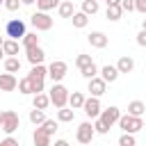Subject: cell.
<instances>
[{"mask_svg":"<svg viewBox=\"0 0 146 146\" xmlns=\"http://www.w3.org/2000/svg\"><path fill=\"white\" fill-rule=\"evenodd\" d=\"M50 103L57 107V110H62V107H66L68 105V89L62 84V82H52V87H50Z\"/></svg>","mask_w":146,"mask_h":146,"instance_id":"1","label":"cell"},{"mask_svg":"<svg viewBox=\"0 0 146 146\" xmlns=\"http://www.w3.org/2000/svg\"><path fill=\"white\" fill-rule=\"evenodd\" d=\"M30 23L34 25V30H36V32H48V30L52 27V23H55V21H52V16H50L48 11H39V9H36V11L30 16Z\"/></svg>","mask_w":146,"mask_h":146,"instance_id":"2","label":"cell"},{"mask_svg":"<svg viewBox=\"0 0 146 146\" xmlns=\"http://www.w3.org/2000/svg\"><path fill=\"white\" fill-rule=\"evenodd\" d=\"M119 128H121L123 132H130V135H135V132H139V130L144 128V121H141V116L121 114V119H119Z\"/></svg>","mask_w":146,"mask_h":146,"instance_id":"3","label":"cell"},{"mask_svg":"<svg viewBox=\"0 0 146 146\" xmlns=\"http://www.w3.org/2000/svg\"><path fill=\"white\" fill-rule=\"evenodd\" d=\"M5 34L9 36V39H16V41H21L27 32H25V21H21V18H11V21H7V25H5Z\"/></svg>","mask_w":146,"mask_h":146,"instance_id":"4","label":"cell"},{"mask_svg":"<svg viewBox=\"0 0 146 146\" xmlns=\"http://www.w3.org/2000/svg\"><path fill=\"white\" fill-rule=\"evenodd\" d=\"M18 91L21 94H41L43 91V80H32L30 75H25L23 80H18Z\"/></svg>","mask_w":146,"mask_h":146,"instance_id":"5","label":"cell"},{"mask_svg":"<svg viewBox=\"0 0 146 146\" xmlns=\"http://www.w3.org/2000/svg\"><path fill=\"white\" fill-rule=\"evenodd\" d=\"M94 135H96V130H94V123L91 121H82L80 125H78V130H75V137H78V144H91V139H94Z\"/></svg>","mask_w":146,"mask_h":146,"instance_id":"6","label":"cell"},{"mask_svg":"<svg viewBox=\"0 0 146 146\" xmlns=\"http://www.w3.org/2000/svg\"><path fill=\"white\" fill-rule=\"evenodd\" d=\"M7 135H14L18 128H21V119H18V114L14 112V110H7L5 112V119H2V125H0Z\"/></svg>","mask_w":146,"mask_h":146,"instance_id":"7","label":"cell"},{"mask_svg":"<svg viewBox=\"0 0 146 146\" xmlns=\"http://www.w3.org/2000/svg\"><path fill=\"white\" fill-rule=\"evenodd\" d=\"M66 71H68L66 62H62V59H55V62L48 66V78H50L52 82H62V80H64V75H66Z\"/></svg>","mask_w":146,"mask_h":146,"instance_id":"8","label":"cell"},{"mask_svg":"<svg viewBox=\"0 0 146 146\" xmlns=\"http://www.w3.org/2000/svg\"><path fill=\"white\" fill-rule=\"evenodd\" d=\"M82 110H84V114H87L89 119H98V116H100V112H103V107H100V100H98L96 96L87 98V100H84V105H82Z\"/></svg>","mask_w":146,"mask_h":146,"instance_id":"9","label":"cell"},{"mask_svg":"<svg viewBox=\"0 0 146 146\" xmlns=\"http://www.w3.org/2000/svg\"><path fill=\"white\" fill-rule=\"evenodd\" d=\"M100 119H103V123L107 125V128H112L114 123H119V119H121V110L119 107H105L103 112H100Z\"/></svg>","mask_w":146,"mask_h":146,"instance_id":"10","label":"cell"},{"mask_svg":"<svg viewBox=\"0 0 146 146\" xmlns=\"http://www.w3.org/2000/svg\"><path fill=\"white\" fill-rule=\"evenodd\" d=\"M105 89H107V82H105L103 78H98V75H96V78H91V80H89V89H87V91H89L91 96L100 98V96L105 94Z\"/></svg>","mask_w":146,"mask_h":146,"instance_id":"11","label":"cell"},{"mask_svg":"<svg viewBox=\"0 0 146 146\" xmlns=\"http://www.w3.org/2000/svg\"><path fill=\"white\" fill-rule=\"evenodd\" d=\"M25 52H27L25 57H27V62H30L32 66H36V64H43V59H46V52H43V48H41V46H34V48H27Z\"/></svg>","mask_w":146,"mask_h":146,"instance_id":"12","label":"cell"},{"mask_svg":"<svg viewBox=\"0 0 146 146\" xmlns=\"http://www.w3.org/2000/svg\"><path fill=\"white\" fill-rule=\"evenodd\" d=\"M18 87V80L14 73H0V91H14Z\"/></svg>","mask_w":146,"mask_h":146,"instance_id":"13","label":"cell"},{"mask_svg":"<svg viewBox=\"0 0 146 146\" xmlns=\"http://www.w3.org/2000/svg\"><path fill=\"white\" fill-rule=\"evenodd\" d=\"M87 41H89L94 48H105L110 39H107L105 32H91V34H87Z\"/></svg>","mask_w":146,"mask_h":146,"instance_id":"14","label":"cell"},{"mask_svg":"<svg viewBox=\"0 0 146 146\" xmlns=\"http://www.w3.org/2000/svg\"><path fill=\"white\" fill-rule=\"evenodd\" d=\"M32 141H34V146H50V135L39 125L34 130V135H32Z\"/></svg>","mask_w":146,"mask_h":146,"instance_id":"15","label":"cell"},{"mask_svg":"<svg viewBox=\"0 0 146 146\" xmlns=\"http://www.w3.org/2000/svg\"><path fill=\"white\" fill-rule=\"evenodd\" d=\"M100 78H103L105 82H116V78H119V68L112 66V64H105V66L100 68Z\"/></svg>","mask_w":146,"mask_h":146,"instance_id":"16","label":"cell"},{"mask_svg":"<svg viewBox=\"0 0 146 146\" xmlns=\"http://www.w3.org/2000/svg\"><path fill=\"white\" fill-rule=\"evenodd\" d=\"M116 68H119V73H130V71L135 68V59H132V57H128V55H123V57H119Z\"/></svg>","mask_w":146,"mask_h":146,"instance_id":"17","label":"cell"},{"mask_svg":"<svg viewBox=\"0 0 146 146\" xmlns=\"http://www.w3.org/2000/svg\"><path fill=\"white\" fill-rule=\"evenodd\" d=\"M48 105H50V96H48V94L41 91V94H34V96H32V107H36V110H46Z\"/></svg>","mask_w":146,"mask_h":146,"instance_id":"18","label":"cell"},{"mask_svg":"<svg viewBox=\"0 0 146 146\" xmlns=\"http://www.w3.org/2000/svg\"><path fill=\"white\" fill-rule=\"evenodd\" d=\"M57 11H59V16H62V18H71V16L75 14V7H73V2H71V0H62V2H59V7H57Z\"/></svg>","mask_w":146,"mask_h":146,"instance_id":"19","label":"cell"},{"mask_svg":"<svg viewBox=\"0 0 146 146\" xmlns=\"http://www.w3.org/2000/svg\"><path fill=\"white\" fill-rule=\"evenodd\" d=\"M84 94H80V91H73V94H68V107H73V110H82V105H84Z\"/></svg>","mask_w":146,"mask_h":146,"instance_id":"20","label":"cell"},{"mask_svg":"<svg viewBox=\"0 0 146 146\" xmlns=\"http://www.w3.org/2000/svg\"><path fill=\"white\" fill-rule=\"evenodd\" d=\"M107 21H119L123 16V7L121 5H107V11H105Z\"/></svg>","mask_w":146,"mask_h":146,"instance_id":"21","label":"cell"},{"mask_svg":"<svg viewBox=\"0 0 146 146\" xmlns=\"http://www.w3.org/2000/svg\"><path fill=\"white\" fill-rule=\"evenodd\" d=\"M71 21H73V27L82 30V27H87V23H89V16H87L84 11H75V14L71 16Z\"/></svg>","mask_w":146,"mask_h":146,"instance_id":"22","label":"cell"},{"mask_svg":"<svg viewBox=\"0 0 146 146\" xmlns=\"http://www.w3.org/2000/svg\"><path fill=\"white\" fill-rule=\"evenodd\" d=\"M2 50H5V55H9V57H16V55H18V41H16V39H5V43H2Z\"/></svg>","mask_w":146,"mask_h":146,"instance_id":"23","label":"cell"},{"mask_svg":"<svg viewBox=\"0 0 146 146\" xmlns=\"http://www.w3.org/2000/svg\"><path fill=\"white\" fill-rule=\"evenodd\" d=\"M32 80H46V75H48V66H43V64H36V66H32V71L27 73Z\"/></svg>","mask_w":146,"mask_h":146,"instance_id":"24","label":"cell"},{"mask_svg":"<svg viewBox=\"0 0 146 146\" xmlns=\"http://www.w3.org/2000/svg\"><path fill=\"white\" fill-rule=\"evenodd\" d=\"M73 116H75V110H73V107H62V110H57V121H62V123L73 121Z\"/></svg>","mask_w":146,"mask_h":146,"instance_id":"25","label":"cell"},{"mask_svg":"<svg viewBox=\"0 0 146 146\" xmlns=\"http://www.w3.org/2000/svg\"><path fill=\"white\" fill-rule=\"evenodd\" d=\"M5 71L7 73H18L21 71V59L18 57H7L5 59Z\"/></svg>","mask_w":146,"mask_h":146,"instance_id":"26","label":"cell"},{"mask_svg":"<svg viewBox=\"0 0 146 146\" xmlns=\"http://www.w3.org/2000/svg\"><path fill=\"white\" fill-rule=\"evenodd\" d=\"M146 112V105L141 103V100H132L130 105H128V114H132V116H141Z\"/></svg>","mask_w":146,"mask_h":146,"instance_id":"27","label":"cell"},{"mask_svg":"<svg viewBox=\"0 0 146 146\" xmlns=\"http://www.w3.org/2000/svg\"><path fill=\"white\" fill-rule=\"evenodd\" d=\"M98 9H100L98 0H84V2H82V11H84L87 16H94V14H98Z\"/></svg>","mask_w":146,"mask_h":146,"instance_id":"28","label":"cell"},{"mask_svg":"<svg viewBox=\"0 0 146 146\" xmlns=\"http://www.w3.org/2000/svg\"><path fill=\"white\" fill-rule=\"evenodd\" d=\"M21 41H23V48H25V50H27V48L39 46V36H36V32H27V34H25Z\"/></svg>","mask_w":146,"mask_h":146,"instance_id":"29","label":"cell"},{"mask_svg":"<svg viewBox=\"0 0 146 146\" xmlns=\"http://www.w3.org/2000/svg\"><path fill=\"white\" fill-rule=\"evenodd\" d=\"M59 2L62 0H36V9L39 11H50V9L59 7Z\"/></svg>","mask_w":146,"mask_h":146,"instance_id":"30","label":"cell"},{"mask_svg":"<svg viewBox=\"0 0 146 146\" xmlns=\"http://www.w3.org/2000/svg\"><path fill=\"white\" fill-rule=\"evenodd\" d=\"M30 121H32L34 125H41V123L46 121V114H43V110H36V107H32V110H30Z\"/></svg>","mask_w":146,"mask_h":146,"instance_id":"31","label":"cell"},{"mask_svg":"<svg viewBox=\"0 0 146 146\" xmlns=\"http://www.w3.org/2000/svg\"><path fill=\"white\" fill-rule=\"evenodd\" d=\"M89 64H94L91 55H84V52H82V55H78V57H75V66H78L80 71H82V68H87Z\"/></svg>","mask_w":146,"mask_h":146,"instance_id":"32","label":"cell"},{"mask_svg":"<svg viewBox=\"0 0 146 146\" xmlns=\"http://www.w3.org/2000/svg\"><path fill=\"white\" fill-rule=\"evenodd\" d=\"M80 73H82V78L91 80V78H96V75H98V66H96V64H89V66H87V68H82Z\"/></svg>","mask_w":146,"mask_h":146,"instance_id":"33","label":"cell"},{"mask_svg":"<svg viewBox=\"0 0 146 146\" xmlns=\"http://www.w3.org/2000/svg\"><path fill=\"white\" fill-rule=\"evenodd\" d=\"M41 128L52 137V135H55V130H57V121H55V119H46V121L41 123Z\"/></svg>","mask_w":146,"mask_h":146,"instance_id":"34","label":"cell"},{"mask_svg":"<svg viewBox=\"0 0 146 146\" xmlns=\"http://www.w3.org/2000/svg\"><path fill=\"white\" fill-rule=\"evenodd\" d=\"M94 130H96V135H107L110 132V128L103 123V119L98 116V119H94Z\"/></svg>","mask_w":146,"mask_h":146,"instance_id":"35","label":"cell"},{"mask_svg":"<svg viewBox=\"0 0 146 146\" xmlns=\"http://www.w3.org/2000/svg\"><path fill=\"white\" fill-rule=\"evenodd\" d=\"M119 146H135V137H132L130 132H123V135L119 137Z\"/></svg>","mask_w":146,"mask_h":146,"instance_id":"36","label":"cell"},{"mask_svg":"<svg viewBox=\"0 0 146 146\" xmlns=\"http://www.w3.org/2000/svg\"><path fill=\"white\" fill-rule=\"evenodd\" d=\"M0 146H21V144H18V139H16V137L7 135V137H5L2 141H0Z\"/></svg>","mask_w":146,"mask_h":146,"instance_id":"37","label":"cell"},{"mask_svg":"<svg viewBox=\"0 0 146 146\" xmlns=\"http://www.w3.org/2000/svg\"><path fill=\"white\" fill-rule=\"evenodd\" d=\"M21 5H23L21 0H5V7H7L9 11H16V9L21 7Z\"/></svg>","mask_w":146,"mask_h":146,"instance_id":"38","label":"cell"},{"mask_svg":"<svg viewBox=\"0 0 146 146\" xmlns=\"http://www.w3.org/2000/svg\"><path fill=\"white\" fill-rule=\"evenodd\" d=\"M123 11H135V0H121Z\"/></svg>","mask_w":146,"mask_h":146,"instance_id":"39","label":"cell"},{"mask_svg":"<svg viewBox=\"0 0 146 146\" xmlns=\"http://www.w3.org/2000/svg\"><path fill=\"white\" fill-rule=\"evenodd\" d=\"M137 46L146 48V30H139V34H137Z\"/></svg>","mask_w":146,"mask_h":146,"instance_id":"40","label":"cell"},{"mask_svg":"<svg viewBox=\"0 0 146 146\" xmlns=\"http://www.w3.org/2000/svg\"><path fill=\"white\" fill-rule=\"evenodd\" d=\"M135 9L141 11V14L146 16V0H135Z\"/></svg>","mask_w":146,"mask_h":146,"instance_id":"41","label":"cell"},{"mask_svg":"<svg viewBox=\"0 0 146 146\" xmlns=\"http://www.w3.org/2000/svg\"><path fill=\"white\" fill-rule=\"evenodd\" d=\"M55 146H68V141H66V139H57V141H55Z\"/></svg>","mask_w":146,"mask_h":146,"instance_id":"42","label":"cell"},{"mask_svg":"<svg viewBox=\"0 0 146 146\" xmlns=\"http://www.w3.org/2000/svg\"><path fill=\"white\" fill-rule=\"evenodd\" d=\"M107 5H121V0H105Z\"/></svg>","mask_w":146,"mask_h":146,"instance_id":"43","label":"cell"},{"mask_svg":"<svg viewBox=\"0 0 146 146\" xmlns=\"http://www.w3.org/2000/svg\"><path fill=\"white\" fill-rule=\"evenodd\" d=\"M23 5H32V2H36V0H21Z\"/></svg>","mask_w":146,"mask_h":146,"instance_id":"44","label":"cell"},{"mask_svg":"<svg viewBox=\"0 0 146 146\" xmlns=\"http://www.w3.org/2000/svg\"><path fill=\"white\" fill-rule=\"evenodd\" d=\"M2 119H5V112H0V125H2Z\"/></svg>","mask_w":146,"mask_h":146,"instance_id":"45","label":"cell"},{"mask_svg":"<svg viewBox=\"0 0 146 146\" xmlns=\"http://www.w3.org/2000/svg\"><path fill=\"white\" fill-rule=\"evenodd\" d=\"M141 30H146V18H144V21H141Z\"/></svg>","mask_w":146,"mask_h":146,"instance_id":"46","label":"cell"},{"mask_svg":"<svg viewBox=\"0 0 146 146\" xmlns=\"http://www.w3.org/2000/svg\"><path fill=\"white\" fill-rule=\"evenodd\" d=\"M2 57H5V50H2V48H0V59H2Z\"/></svg>","mask_w":146,"mask_h":146,"instance_id":"47","label":"cell"},{"mask_svg":"<svg viewBox=\"0 0 146 146\" xmlns=\"http://www.w3.org/2000/svg\"><path fill=\"white\" fill-rule=\"evenodd\" d=\"M2 43H5V39H2V36H0V48H2Z\"/></svg>","mask_w":146,"mask_h":146,"instance_id":"48","label":"cell"},{"mask_svg":"<svg viewBox=\"0 0 146 146\" xmlns=\"http://www.w3.org/2000/svg\"><path fill=\"white\" fill-rule=\"evenodd\" d=\"M0 5H5V0H0Z\"/></svg>","mask_w":146,"mask_h":146,"instance_id":"49","label":"cell"},{"mask_svg":"<svg viewBox=\"0 0 146 146\" xmlns=\"http://www.w3.org/2000/svg\"><path fill=\"white\" fill-rule=\"evenodd\" d=\"M80 146H84V144H80Z\"/></svg>","mask_w":146,"mask_h":146,"instance_id":"50","label":"cell"}]
</instances>
